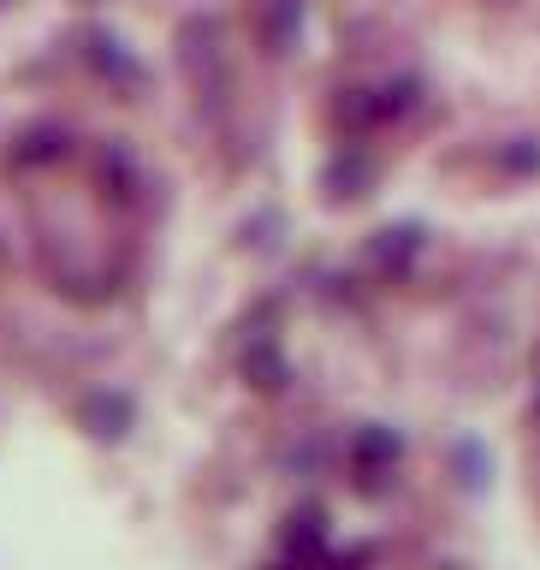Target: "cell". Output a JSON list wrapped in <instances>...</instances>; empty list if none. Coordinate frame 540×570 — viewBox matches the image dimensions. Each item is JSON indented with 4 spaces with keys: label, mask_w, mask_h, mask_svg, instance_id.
I'll use <instances>...</instances> for the list:
<instances>
[{
    "label": "cell",
    "mask_w": 540,
    "mask_h": 570,
    "mask_svg": "<svg viewBox=\"0 0 540 570\" xmlns=\"http://www.w3.org/2000/svg\"><path fill=\"white\" fill-rule=\"evenodd\" d=\"M84 428L96 440H125L131 434V399H125V392H89L84 399Z\"/></svg>",
    "instance_id": "1"
},
{
    "label": "cell",
    "mask_w": 540,
    "mask_h": 570,
    "mask_svg": "<svg viewBox=\"0 0 540 570\" xmlns=\"http://www.w3.org/2000/svg\"><path fill=\"white\" fill-rule=\"evenodd\" d=\"M89 66H96L101 78H114V83H131V89L149 78V71H143L131 53H125L119 36H107V30H89Z\"/></svg>",
    "instance_id": "2"
},
{
    "label": "cell",
    "mask_w": 540,
    "mask_h": 570,
    "mask_svg": "<svg viewBox=\"0 0 540 570\" xmlns=\"http://www.w3.org/2000/svg\"><path fill=\"white\" fill-rule=\"evenodd\" d=\"M66 149H71V137L60 131V125H36V131L18 137L12 160H18V167H48V160H60Z\"/></svg>",
    "instance_id": "3"
},
{
    "label": "cell",
    "mask_w": 540,
    "mask_h": 570,
    "mask_svg": "<svg viewBox=\"0 0 540 570\" xmlns=\"http://www.w3.org/2000/svg\"><path fill=\"white\" fill-rule=\"evenodd\" d=\"M399 434H392V428H363V434H356V470L363 475H381V470H392V463H399Z\"/></svg>",
    "instance_id": "4"
},
{
    "label": "cell",
    "mask_w": 540,
    "mask_h": 570,
    "mask_svg": "<svg viewBox=\"0 0 540 570\" xmlns=\"http://www.w3.org/2000/svg\"><path fill=\"white\" fill-rule=\"evenodd\" d=\"M244 374H249L256 386H267V392L285 386V363H279L274 345H256V351H249V356H244Z\"/></svg>",
    "instance_id": "5"
},
{
    "label": "cell",
    "mask_w": 540,
    "mask_h": 570,
    "mask_svg": "<svg viewBox=\"0 0 540 570\" xmlns=\"http://www.w3.org/2000/svg\"><path fill=\"white\" fill-rule=\"evenodd\" d=\"M416 244H422V232H416V226H399V232H381L374 256H381L386 267H404L410 256H416Z\"/></svg>",
    "instance_id": "6"
},
{
    "label": "cell",
    "mask_w": 540,
    "mask_h": 570,
    "mask_svg": "<svg viewBox=\"0 0 540 570\" xmlns=\"http://www.w3.org/2000/svg\"><path fill=\"white\" fill-rule=\"evenodd\" d=\"M297 0H279L274 7V48H292V36H297Z\"/></svg>",
    "instance_id": "7"
}]
</instances>
